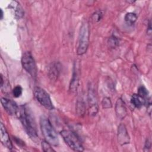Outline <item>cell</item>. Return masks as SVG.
I'll list each match as a JSON object with an SVG mask.
<instances>
[{
    "label": "cell",
    "instance_id": "cell-1",
    "mask_svg": "<svg viewBox=\"0 0 152 152\" xmlns=\"http://www.w3.org/2000/svg\"><path fill=\"white\" fill-rule=\"evenodd\" d=\"M20 120L24 130L31 140L37 141L38 134L36 124L30 109L26 106H20L16 115Z\"/></svg>",
    "mask_w": 152,
    "mask_h": 152
},
{
    "label": "cell",
    "instance_id": "cell-2",
    "mask_svg": "<svg viewBox=\"0 0 152 152\" xmlns=\"http://www.w3.org/2000/svg\"><path fill=\"white\" fill-rule=\"evenodd\" d=\"M40 127L45 140L52 145L56 146L59 144L57 133L50 121L45 116L40 118Z\"/></svg>",
    "mask_w": 152,
    "mask_h": 152
},
{
    "label": "cell",
    "instance_id": "cell-3",
    "mask_svg": "<svg viewBox=\"0 0 152 152\" xmlns=\"http://www.w3.org/2000/svg\"><path fill=\"white\" fill-rule=\"evenodd\" d=\"M89 26L87 21H84L82 23L80 29L78 45L77 50V55H83L87 52L89 45Z\"/></svg>",
    "mask_w": 152,
    "mask_h": 152
},
{
    "label": "cell",
    "instance_id": "cell-4",
    "mask_svg": "<svg viewBox=\"0 0 152 152\" xmlns=\"http://www.w3.org/2000/svg\"><path fill=\"white\" fill-rule=\"evenodd\" d=\"M65 142L68 146L75 151H83L84 147L77 135L71 131L63 129L60 132Z\"/></svg>",
    "mask_w": 152,
    "mask_h": 152
},
{
    "label": "cell",
    "instance_id": "cell-5",
    "mask_svg": "<svg viewBox=\"0 0 152 152\" xmlns=\"http://www.w3.org/2000/svg\"><path fill=\"white\" fill-rule=\"evenodd\" d=\"M21 62L22 66L26 71L29 74L32 78H36L37 73V66L31 52L28 51L24 52L22 55Z\"/></svg>",
    "mask_w": 152,
    "mask_h": 152
},
{
    "label": "cell",
    "instance_id": "cell-6",
    "mask_svg": "<svg viewBox=\"0 0 152 152\" xmlns=\"http://www.w3.org/2000/svg\"><path fill=\"white\" fill-rule=\"evenodd\" d=\"M33 94L36 100L48 110H53L54 106L49 94L42 88L35 87L33 89Z\"/></svg>",
    "mask_w": 152,
    "mask_h": 152
},
{
    "label": "cell",
    "instance_id": "cell-7",
    "mask_svg": "<svg viewBox=\"0 0 152 152\" xmlns=\"http://www.w3.org/2000/svg\"><path fill=\"white\" fill-rule=\"evenodd\" d=\"M87 101L88 105V112L90 115L95 116L98 112L99 107L96 90L91 84L88 86V87Z\"/></svg>",
    "mask_w": 152,
    "mask_h": 152
},
{
    "label": "cell",
    "instance_id": "cell-8",
    "mask_svg": "<svg viewBox=\"0 0 152 152\" xmlns=\"http://www.w3.org/2000/svg\"><path fill=\"white\" fill-rule=\"evenodd\" d=\"M1 103L2 106H3L5 110L10 115H16L18 106L17 104L12 100L5 98L2 97L1 99Z\"/></svg>",
    "mask_w": 152,
    "mask_h": 152
},
{
    "label": "cell",
    "instance_id": "cell-9",
    "mask_svg": "<svg viewBox=\"0 0 152 152\" xmlns=\"http://www.w3.org/2000/svg\"><path fill=\"white\" fill-rule=\"evenodd\" d=\"M118 141L121 145H124L129 143L130 138L124 124H121L118 128Z\"/></svg>",
    "mask_w": 152,
    "mask_h": 152
},
{
    "label": "cell",
    "instance_id": "cell-10",
    "mask_svg": "<svg viewBox=\"0 0 152 152\" xmlns=\"http://www.w3.org/2000/svg\"><path fill=\"white\" fill-rule=\"evenodd\" d=\"M0 137L2 144L7 148L11 150L12 148V142L5 127L2 122L0 124Z\"/></svg>",
    "mask_w": 152,
    "mask_h": 152
},
{
    "label": "cell",
    "instance_id": "cell-11",
    "mask_svg": "<svg viewBox=\"0 0 152 152\" xmlns=\"http://www.w3.org/2000/svg\"><path fill=\"white\" fill-rule=\"evenodd\" d=\"M115 112L117 117L120 119H123L127 115L126 108L124 101L121 99H118L115 104Z\"/></svg>",
    "mask_w": 152,
    "mask_h": 152
},
{
    "label": "cell",
    "instance_id": "cell-12",
    "mask_svg": "<svg viewBox=\"0 0 152 152\" xmlns=\"http://www.w3.org/2000/svg\"><path fill=\"white\" fill-rule=\"evenodd\" d=\"M77 70V67H76V66H74L73 69L72 76L69 84V90L72 93L76 92L79 87V76Z\"/></svg>",
    "mask_w": 152,
    "mask_h": 152
},
{
    "label": "cell",
    "instance_id": "cell-13",
    "mask_svg": "<svg viewBox=\"0 0 152 152\" xmlns=\"http://www.w3.org/2000/svg\"><path fill=\"white\" fill-rule=\"evenodd\" d=\"M59 74V63H53L50 66L48 71V77L52 81H56Z\"/></svg>",
    "mask_w": 152,
    "mask_h": 152
},
{
    "label": "cell",
    "instance_id": "cell-14",
    "mask_svg": "<svg viewBox=\"0 0 152 152\" xmlns=\"http://www.w3.org/2000/svg\"><path fill=\"white\" fill-rule=\"evenodd\" d=\"M86 104L83 100H78L76 103L75 110L77 115L80 117L83 116L86 112Z\"/></svg>",
    "mask_w": 152,
    "mask_h": 152
},
{
    "label": "cell",
    "instance_id": "cell-15",
    "mask_svg": "<svg viewBox=\"0 0 152 152\" xmlns=\"http://www.w3.org/2000/svg\"><path fill=\"white\" fill-rule=\"evenodd\" d=\"M138 95L141 99H143L144 102H147V103L148 102L147 101L149 100L148 98V92L144 86H141L139 87L138 89Z\"/></svg>",
    "mask_w": 152,
    "mask_h": 152
},
{
    "label": "cell",
    "instance_id": "cell-16",
    "mask_svg": "<svg viewBox=\"0 0 152 152\" xmlns=\"http://www.w3.org/2000/svg\"><path fill=\"white\" fill-rule=\"evenodd\" d=\"M125 21L129 25L134 24L137 19L136 14L134 12H128L125 15Z\"/></svg>",
    "mask_w": 152,
    "mask_h": 152
},
{
    "label": "cell",
    "instance_id": "cell-17",
    "mask_svg": "<svg viewBox=\"0 0 152 152\" xmlns=\"http://www.w3.org/2000/svg\"><path fill=\"white\" fill-rule=\"evenodd\" d=\"M131 103L134 105L136 108H141L142 106V102L141 100V98L138 96V94H134L131 98Z\"/></svg>",
    "mask_w": 152,
    "mask_h": 152
},
{
    "label": "cell",
    "instance_id": "cell-18",
    "mask_svg": "<svg viewBox=\"0 0 152 152\" xmlns=\"http://www.w3.org/2000/svg\"><path fill=\"white\" fill-rule=\"evenodd\" d=\"M119 40L115 35H112L109 39V40H108L109 45L112 48H116L119 45Z\"/></svg>",
    "mask_w": 152,
    "mask_h": 152
},
{
    "label": "cell",
    "instance_id": "cell-19",
    "mask_svg": "<svg viewBox=\"0 0 152 152\" xmlns=\"http://www.w3.org/2000/svg\"><path fill=\"white\" fill-rule=\"evenodd\" d=\"M102 107L104 109L111 108L112 106V104L110 99L108 97H104L102 101Z\"/></svg>",
    "mask_w": 152,
    "mask_h": 152
},
{
    "label": "cell",
    "instance_id": "cell-20",
    "mask_svg": "<svg viewBox=\"0 0 152 152\" xmlns=\"http://www.w3.org/2000/svg\"><path fill=\"white\" fill-rule=\"evenodd\" d=\"M51 145H52L50 144H49L48 142H47L46 140L42 141V149L44 151H46V152L55 151V150L52 148Z\"/></svg>",
    "mask_w": 152,
    "mask_h": 152
},
{
    "label": "cell",
    "instance_id": "cell-21",
    "mask_svg": "<svg viewBox=\"0 0 152 152\" xmlns=\"http://www.w3.org/2000/svg\"><path fill=\"white\" fill-rule=\"evenodd\" d=\"M103 12L102 10H99L95 12L92 15V19L95 22H99L103 18Z\"/></svg>",
    "mask_w": 152,
    "mask_h": 152
},
{
    "label": "cell",
    "instance_id": "cell-22",
    "mask_svg": "<svg viewBox=\"0 0 152 152\" xmlns=\"http://www.w3.org/2000/svg\"><path fill=\"white\" fill-rule=\"evenodd\" d=\"M23 93V88L20 86H15L12 90V94L14 97L18 98L21 96Z\"/></svg>",
    "mask_w": 152,
    "mask_h": 152
},
{
    "label": "cell",
    "instance_id": "cell-23",
    "mask_svg": "<svg viewBox=\"0 0 152 152\" xmlns=\"http://www.w3.org/2000/svg\"><path fill=\"white\" fill-rule=\"evenodd\" d=\"M15 15L16 16H18V18L21 17L23 15V9L21 7V6L18 4V5L16 7V10H15Z\"/></svg>",
    "mask_w": 152,
    "mask_h": 152
},
{
    "label": "cell",
    "instance_id": "cell-24",
    "mask_svg": "<svg viewBox=\"0 0 152 152\" xmlns=\"http://www.w3.org/2000/svg\"><path fill=\"white\" fill-rule=\"evenodd\" d=\"M151 147V140L149 138H147L145 142V145H144V151H148Z\"/></svg>",
    "mask_w": 152,
    "mask_h": 152
},
{
    "label": "cell",
    "instance_id": "cell-25",
    "mask_svg": "<svg viewBox=\"0 0 152 152\" xmlns=\"http://www.w3.org/2000/svg\"><path fill=\"white\" fill-rule=\"evenodd\" d=\"M1 19L2 20V18H3V15H4V12H3V11L2 9H1Z\"/></svg>",
    "mask_w": 152,
    "mask_h": 152
}]
</instances>
